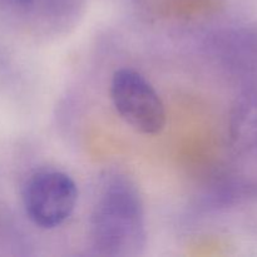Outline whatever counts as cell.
Instances as JSON below:
<instances>
[{
  "mask_svg": "<svg viewBox=\"0 0 257 257\" xmlns=\"http://www.w3.org/2000/svg\"><path fill=\"white\" fill-rule=\"evenodd\" d=\"M93 246L102 255L135 256L145 246V212L136 185L124 176L109 178L90 218Z\"/></svg>",
  "mask_w": 257,
  "mask_h": 257,
  "instance_id": "obj_1",
  "label": "cell"
},
{
  "mask_svg": "<svg viewBox=\"0 0 257 257\" xmlns=\"http://www.w3.org/2000/svg\"><path fill=\"white\" fill-rule=\"evenodd\" d=\"M110 98L118 115L137 132L152 136L165 128L167 114L162 98L137 70H115L110 82Z\"/></svg>",
  "mask_w": 257,
  "mask_h": 257,
  "instance_id": "obj_2",
  "label": "cell"
},
{
  "mask_svg": "<svg viewBox=\"0 0 257 257\" xmlns=\"http://www.w3.org/2000/svg\"><path fill=\"white\" fill-rule=\"evenodd\" d=\"M77 183L58 170H40L29 176L23 187V205L35 226L52 230L63 225L78 202Z\"/></svg>",
  "mask_w": 257,
  "mask_h": 257,
  "instance_id": "obj_3",
  "label": "cell"
},
{
  "mask_svg": "<svg viewBox=\"0 0 257 257\" xmlns=\"http://www.w3.org/2000/svg\"><path fill=\"white\" fill-rule=\"evenodd\" d=\"M231 136L238 143L257 142V90L245 93L236 103Z\"/></svg>",
  "mask_w": 257,
  "mask_h": 257,
  "instance_id": "obj_4",
  "label": "cell"
}]
</instances>
